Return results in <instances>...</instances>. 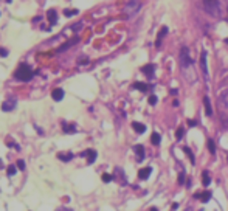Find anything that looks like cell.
Here are the masks:
<instances>
[{
	"label": "cell",
	"instance_id": "6da1fadb",
	"mask_svg": "<svg viewBox=\"0 0 228 211\" xmlns=\"http://www.w3.org/2000/svg\"><path fill=\"white\" fill-rule=\"evenodd\" d=\"M34 76V72L28 64H22L17 67V70L14 72V78L17 81H22V83H28L31 81V78Z\"/></svg>",
	"mask_w": 228,
	"mask_h": 211
},
{
	"label": "cell",
	"instance_id": "7a4b0ae2",
	"mask_svg": "<svg viewBox=\"0 0 228 211\" xmlns=\"http://www.w3.org/2000/svg\"><path fill=\"white\" fill-rule=\"evenodd\" d=\"M180 65L183 70L191 69V65H192V59H191L188 47H182V50H180Z\"/></svg>",
	"mask_w": 228,
	"mask_h": 211
},
{
	"label": "cell",
	"instance_id": "3957f363",
	"mask_svg": "<svg viewBox=\"0 0 228 211\" xmlns=\"http://www.w3.org/2000/svg\"><path fill=\"white\" fill-rule=\"evenodd\" d=\"M140 8H141V2H140V0H130V2H127L126 6H124V12H126L129 17H132V16H135L137 12L140 11Z\"/></svg>",
	"mask_w": 228,
	"mask_h": 211
},
{
	"label": "cell",
	"instance_id": "277c9868",
	"mask_svg": "<svg viewBox=\"0 0 228 211\" xmlns=\"http://www.w3.org/2000/svg\"><path fill=\"white\" fill-rule=\"evenodd\" d=\"M202 2H203L205 9L208 11L211 16H214V17L219 16L220 8H219V2H217V0H202Z\"/></svg>",
	"mask_w": 228,
	"mask_h": 211
},
{
	"label": "cell",
	"instance_id": "5b68a950",
	"mask_svg": "<svg viewBox=\"0 0 228 211\" xmlns=\"http://www.w3.org/2000/svg\"><path fill=\"white\" fill-rule=\"evenodd\" d=\"M17 106V99L16 98H10V99H6L3 101V104H2V110L3 112H11V110H14Z\"/></svg>",
	"mask_w": 228,
	"mask_h": 211
},
{
	"label": "cell",
	"instance_id": "8992f818",
	"mask_svg": "<svg viewBox=\"0 0 228 211\" xmlns=\"http://www.w3.org/2000/svg\"><path fill=\"white\" fill-rule=\"evenodd\" d=\"M219 106L222 110H228V88H225V90L219 95Z\"/></svg>",
	"mask_w": 228,
	"mask_h": 211
},
{
	"label": "cell",
	"instance_id": "52a82bcc",
	"mask_svg": "<svg viewBox=\"0 0 228 211\" xmlns=\"http://www.w3.org/2000/svg\"><path fill=\"white\" fill-rule=\"evenodd\" d=\"M200 69H202L205 78H208V65H206V51L200 53Z\"/></svg>",
	"mask_w": 228,
	"mask_h": 211
},
{
	"label": "cell",
	"instance_id": "ba28073f",
	"mask_svg": "<svg viewBox=\"0 0 228 211\" xmlns=\"http://www.w3.org/2000/svg\"><path fill=\"white\" fill-rule=\"evenodd\" d=\"M87 157V163L88 165H92V163L95 161V158H96V151H93V149H87L86 152H82V157Z\"/></svg>",
	"mask_w": 228,
	"mask_h": 211
},
{
	"label": "cell",
	"instance_id": "9c48e42d",
	"mask_svg": "<svg viewBox=\"0 0 228 211\" xmlns=\"http://www.w3.org/2000/svg\"><path fill=\"white\" fill-rule=\"evenodd\" d=\"M141 72L146 74L148 78H152V76H154V72H155V65L154 64H148V65H144L141 69Z\"/></svg>",
	"mask_w": 228,
	"mask_h": 211
},
{
	"label": "cell",
	"instance_id": "30bf717a",
	"mask_svg": "<svg viewBox=\"0 0 228 211\" xmlns=\"http://www.w3.org/2000/svg\"><path fill=\"white\" fill-rule=\"evenodd\" d=\"M47 17H48V20H50V25H56L58 14H56V11H54V9H48L47 11Z\"/></svg>",
	"mask_w": 228,
	"mask_h": 211
},
{
	"label": "cell",
	"instance_id": "8fae6325",
	"mask_svg": "<svg viewBox=\"0 0 228 211\" xmlns=\"http://www.w3.org/2000/svg\"><path fill=\"white\" fill-rule=\"evenodd\" d=\"M134 151H135V154H137V157H138V161L144 160V147H143L141 145L134 146Z\"/></svg>",
	"mask_w": 228,
	"mask_h": 211
},
{
	"label": "cell",
	"instance_id": "7c38bea8",
	"mask_svg": "<svg viewBox=\"0 0 228 211\" xmlns=\"http://www.w3.org/2000/svg\"><path fill=\"white\" fill-rule=\"evenodd\" d=\"M166 33H168V28H166V26H163V28L158 31V36H157V40H155V45H157V47L162 45V40H163L164 36H166Z\"/></svg>",
	"mask_w": 228,
	"mask_h": 211
},
{
	"label": "cell",
	"instance_id": "4fadbf2b",
	"mask_svg": "<svg viewBox=\"0 0 228 211\" xmlns=\"http://www.w3.org/2000/svg\"><path fill=\"white\" fill-rule=\"evenodd\" d=\"M51 98L54 101H61L62 98H64V90H62V88H54V90L51 92Z\"/></svg>",
	"mask_w": 228,
	"mask_h": 211
},
{
	"label": "cell",
	"instance_id": "5bb4252c",
	"mask_svg": "<svg viewBox=\"0 0 228 211\" xmlns=\"http://www.w3.org/2000/svg\"><path fill=\"white\" fill-rule=\"evenodd\" d=\"M203 106H205V112H206V115H208V117H211V115H213V107H211V101H210L208 96H205V98H203Z\"/></svg>",
	"mask_w": 228,
	"mask_h": 211
},
{
	"label": "cell",
	"instance_id": "9a60e30c",
	"mask_svg": "<svg viewBox=\"0 0 228 211\" xmlns=\"http://www.w3.org/2000/svg\"><path fill=\"white\" fill-rule=\"evenodd\" d=\"M151 171L152 169L148 166V168H143V169H140L138 171V179H141V180H146L148 177H149V174H151Z\"/></svg>",
	"mask_w": 228,
	"mask_h": 211
},
{
	"label": "cell",
	"instance_id": "2e32d148",
	"mask_svg": "<svg viewBox=\"0 0 228 211\" xmlns=\"http://www.w3.org/2000/svg\"><path fill=\"white\" fill-rule=\"evenodd\" d=\"M73 157H75V155H73L72 152H59V154H58V158L62 160V161H70Z\"/></svg>",
	"mask_w": 228,
	"mask_h": 211
},
{
	"label": "cell",
	"instance_id": "e0dca14e",
	"mask_svg": "<svg viewBox=\"0 0 228 211\" xmlns=\"http://www.w3.org/2000/svg\"><path fill=\"white\" fill-rule=\"evenodd\" d=\"M132 127H134V131L138 132V134H143L144 131H146V126L141 124V123H137V121H134V123H132Z\"/></svg>",
	"mask_w": 228,
	"mask_h": 211
},
{
	"label": "cell",
	"instance_id": "ac0fdd59",
	"mask_svg": "<svg viewBox=\"0 0 228 211\" xmlns=\"http://www.w3.org/2000/svg\"><path fill=\"white\" fill-rule=\"evenodd\" d=\"M196 197H197V199H200L202 202H208V200L211 199V193H210V191H205V193H202V194H196Z\"/></svg>",
	"mask_w": 228,
	"mask_h": 211
},
{
	"label": "cell",
	"instance_id": "d6986e66",
	"mask_svg": "<svg viewBox=\"0 0 228 211\" xmlns=\"http://www.w3.org/2000/svg\"><path fill=\"white\" fill-rule=\"evenodd\" d=\"M62 131H64L65 134H72V132L76 131V126L75 124H65L64 123V126H62Z\"/></svg>",
	"mask_w": 228,
	"mask_h": 211
},
{
	"label": "cell",
	"instance_id": "ffe728a7",
	"mask_svg": "<svg viewBox=\"0 0 228 211\" xmlns=\"http://www.w3.org/2000/svg\"><path fill=\"white\" fill-rule=\"evenodd\" d=\"M134 88H137V90H140V92H148V84H144V83H135L134 84Z\"/></svg>",
	"mask_w": 228,
	"mask_h": 211
},
{
	"label": "cell",
	"instance_id": "44dd1931",
	"mask_svg": "<svg viewBox=\"0 0 228 211\" xmlns=\"http://www.w3.org/2000/svg\"><path fill=\"white\" fill-rule=\"evenodd\" d=\"M78 40H79L78 37H75L73 40H70V42H67V44H64V45H62V47H59V50H58V51H64V50H67V48H68V47H72L73 44H76V42H78Z\"/></svg>",
	"mask_w": 228,
	"mask_h": 211
},
{
	"label": "cell",
	"instance_id": "7402d4cb",
	"mask_svg": "<svg viewBox=\"0 0 228 211\" xmlns=\"http://www.w3.org/2000/svg\"><path fill=\"white\" fill-rule=\"evenodd\" d=\"M220 121H222V126H224L225 129H228V117L225 115V110L220 112Z\"/></svg>",
	"mask_w": 228,
	"mask_h": 211
},
{
	"label": "cell",
	"instance_id": "603a6c76",
	"mask_svg": "<svg viewBox=\"0 0 228 211\" xmlns=\"http://www.w3.org/2000/svg\"><path fill=\"white\" fill-rule=\"evenodd\" d=\"M202 179H203V185H205V186H208L210 183H211V179H210V174H208V171H203V174H202Z\"/></svg>",
	"mask_w": 228,
	"mask_h": 211
},
{
	"label": "cell",
	"instance_id": "cb8c5ba5",
	"mask_svg": "<svg viewBox=\"0 0 228 211\" xmlns=\"http://www.w3.org/2000/svg\"><path fill=\"white\" fill-rule=\"evenodd\" d=\"M183 151H185V154H186V155H188V157H189L191 163H192V165H194V163H196V158H194V154L191 152V149H189V147H183Z\"/></svg>",
	"mask_w": 228,
	"mask_h": 211
},
{
	"label": "cell",
	"instance_id": "d4e9b609",
	"mask_svg": "<svg viewBox=\"0 0 228 211\" xmlns=\"http://www.w3.org/2000/svg\"><path fill=\"white\" fill-rule=\"evenodd\" d=\"M151 141H152V145H160V135H158L157 132H154L152 137H151Z\"/></svg>",
	"mask_w": 228,
	"mask_h": 211
},
{
	"label": "cell",
	"instance_id": "484cf974",
	"mask_svg": "<svg viewBox=\"0 0 228 211\" xmlns=\"http://www.w3.org/2000/svg\"><path fill=\"white\" fill-rule=\"evenodd\" d=\"M16 172H17V166L10 165V166H8V171H6V174H8V175H14Z\"/></svg>",
	"mask_w": 228,
	"mask_h": 211
},
{
	"label": "cell",
	"instance_id": "4316f807",
	"mask_svg": "<svg viewBox=\"0 0 228 211\" xmlns=\"http://www.w3.org/2000/svg\"><path fill=\"white\" fill-rule=\"evenodd\" d=\"M208 149H210V152H211L213 155L216 154V145H214L213 140H208Z\"/></svg>",
	"mask_w": 228,
	"mask_h": 211
},
{
	"label": "cell",
	"instance_id": "83f0119b",
	"mask_svg": "<svg viewBox=\"0 0 228 211\" xmlns=\"http://www.w3.org/2000/svg\"><path fill=\"white\" fill-rule=\"evenodd\" d=\"M183 134H185V131H183V127H178V129H177V132H175V138H177V140H182V137H183Z\"/></svg>",
	"mask_w": 228,
	"mask_h": 211
},
{
	"label": "cell",
	"instance_id": "f1b7e54d",
	"mask_svg": "<svg viewBox=\"0 0 228 211\" xmlns=\"http://www.w3.org/2000/svg\"><path fill=\"white\" fill-rule=\"evenodd\" d=\"M64 14H65L67 17H70V16L78 14V11H76V9H65V11H64Z\"/></svg>",
	"mask_w": 228,
	"mask_h": 211
},
{
	"label": "cell",
	"instance_id": "f546056e",
	"mask_svg": "<svg viewBox=\"0 0 228 211\" xmlns=\"http://www.w3.org/2000/svg\"><path fill=\"white\" fill-rule=\"evenodd\" d=\"M112 179H113V177L110 175V174H102V182L109 183V182H112Z\"/></svg>",
	"mask_w": 228,
	"mask_h": 211
},
{
	"label": "cell",
	"instance_id": "4dcf8cb0",
	"mask_svg": "<svg viewBox=\"0 0 228 211\" xmlns=\"http://www.w3.org/2000/svg\"><path fill=\"white\" fill-rule=\"evenodd\" d=\"M149 104L151 106H155L157 104V96H155V95H151V96H149Z\"/></svg>",
	"mask_w": 228,
	"mask_h": 211
},
{
	"label": "cell",
	"instance_id": "1f68e13d",
	"mask_svg": "<svg viewBox=\"0 0 228 211\" xmlns=\"http://www.w3.org/2000/svg\"><path fill=\"white\" fill-rule=\"evenodd\" d=\"M17 168H19V169H25V161H23V160H19V161H17Z\"/></svg>",
	"mask_w": 228,
	"mask_h": 211
},
{
	"label": "cell",
	"instance_id": "d6a6232c",
	"mask_svg": "<svg viewBox=\"0 0 228 211\" xmlns=\"http://www.w3.org/2000/svg\"><path fill=\"white\" fill-rule=\"evenodd\" d=\"M0 56H8V50H6V48H0Z\"/></svg>",
	"mask_w": 228,
	"mask_h": 211
},
{
	"label": "cell",
	"instance_id": "836d02e7",
	"mask_svg": "<svg viewBox=\"0 0 228 211\" xmlns=\"http://www.w3.org/2000/svg\"><path fill=\"white\" fill-rule=\"evenodd\" d=\"M81 30V23H75L73 25V31H79Z\"/></svg>",
	"mask_w": 228,
	"mask_h": 211
},
{
	"label": "cell",
	"instance_id": "e575fe53",
	"mask_svg": "<svg viewBox=\"0 0 228 211\" xmlns=\"http://www.w3.org/2000/svg\"><path fill=\"white\" fill-rule=\"evenodd\" d=\"M196 124H197V123H196L194 120H188V126H189V127H194Z\"/></svg>",
	"mask_w": 228,
	"mask_h": 211
},
{
	"label": "cell",
	"instance_id": "d590c367",
	"mask_svg": "<svg viewBox=\"0 0 228 211\" xmlns=\"http://www.w3.org/2000/svg\"><path fill=\"white\" fill-rule=\"evenodd\" d=\"M54 211H73V210H72V208H64V207H62V208H56Z\"/></svg>",
	"mask_w": 228,
	"mask_h": 211
},
{
	"label": "cell",
	"instance_id": "8d00e7d4",
	"mask_svg": "<svg viewBox=\"0 0 228 211\" xmlns=\"http://www.w3.org/2000/svg\"><path fill=\"white\" fill-rule=\"evenodd\" d=\"M178 182H180V183H183V182H185V174H183V172L180 174V177H178Z\"/></svg>",
	"mask_w": 228,
	"mask_h": 211
},
{
	"label": "cell",
	"instance_id": "74e56055",
	"mask_svg": "<svg viewBox=\"0 0 228 211\" xmlns=\"http://www.w3.org/2000/svg\"><path fill=\"white\" fill-rule=\"evenodd\" d=\"M82 62L86 64V62H87V58H81V59H79V64H82Z\"/></svg>",
	"mask_w": 228,
	"mask_h": 211
},
{
	"label": "cell",
	"instance_id": "f35d334b",
	"mask_svg": "<svg viewBox=\"0 0 228 211\" xmlns=\"http://www.w3.org/2000/svg\"><path fill=\"white\" fill-rule=\"evenodd\" d=\"M0 168H3V161L2 160H0Z\"/></svg>",
	"mask_w": 228,
	"mask_h": 211
},
{
	"label": "cell",
	"instance_id": "ab89813d",
	"mask_svg": "<svg viewBox=\"0 0 228 211\" xmlns=\"http://www.w3.org/2000/svg\"><path fill=\"white\" fill-rule=\"evenodd\" d=\"M151 211H157V208H152V210H151Z\"/></svg>",
	"mask_w": 228,
	"mask_h": 211
},
{
	"label": "cell",
	"instance_id": "60d3db41",
	"mask_svg": "<svg viewBox=\"0 0 228 211\" xmlns=\"http://www.w3.org/2000/svg\"><path fill=\"white\" fill-rule=\"evenodd\" d=\"M225 42H227V44H228V37H227V39H225Z\"/></svg>",
	"mask_w": 228,
	"mask_h": 211
}]
</instances>
